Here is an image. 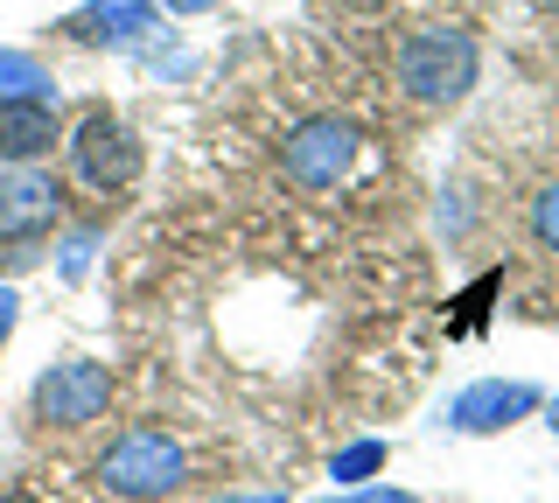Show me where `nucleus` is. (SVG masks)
I'll list each match as a JSON object with an SVG mask.
<instances>
[{
  "label": "nucleus",
  "instance_id": "nucleus-1",
  "mask_svg": "<svg viewBox=\"0 0 559 503\" xmlns=\"http://www.w3.org/2000/svg\"><path fill=\"white\" fill-rule=\"evenodd\" d=\"M98 490H112L119 503H162L189 482V447L168 427H127L98 447L92 462Z\"/></svg>",
  "mask_w": 559,
  "mask_h": 503
},
{
  "label": "nucleus",
  "instance_id": "nucleus-2",
  "mask_svg": "<svg viewBox=\"0 0 559 503\" xmlns=\"http://www.w3.org/2000/svg\"><path fill=\"white\" fill-rule=\"evenodd\" d=\"M392 71H399V92H406L413 106H462L483 77V49H476L468 28H413V36L399 43Z\"/></svg>",
  "mask_w": 559,
  "mask_h": 503
},
{
  "label": "nucleus",
  "instance_id": "nucleus-3",
  "mask_svg": "<svg viewBox=\"0 0 559 503\" xmlns=\"http://www.w3.org/2000/svg\"><path fill=\"white\" fill-rule=\"evenodd\" d=\"M63 154H70V176L84 189H98V196L133 189L140 168H147V147H140V133L119 112H84L78 127L63 133Z\"/></svg>",
  "mask_w": 559,
  "mask_h": 503
},
{
  "label": "nucleus",
  "instance_id": "nucleus-4",
  "mask_svg": "<svg viewBox=\"0 0 559 503\" xmlns=\"http://www.w3.org/2000/svg\"><path fill=\"white\" fill-rule=\"evenodd\" d=\"M357 127L336 112H314V119H294L287 133H280V176L294 189H308V196H322V189L349 182V168H357Z\"/></svg>",
  "mask_w": 559,
  "mask_h": 503
},
{
  "label": "nucleus",
  "instance_id": "nucleus-5",
  "mask_svg": "<svg viewBox=\"0 0 559 503\" xmlns=\"http://www.w3.org/2000/svg\"><path fill=\"white\" fill-rule=\"evenodd\" d=\"M112 392H119L112 363H98V357H63V363H49V371L35 378L28 412H35L43 427L78 433V427H92V420H105V412H112Z\"/></svg>",
  "mask_w": 559,
  "mask_h": 503
},
{
  "label": "nucleus",
  "instance_id": "nucleus-6",
  "mask_svg": "<svg viewBox=\"0 0 559 503\" xmlns=\"http://www.w3.org/2000/svg\"><path fill=\"white\" fill-rule=\"evenodd\" d=\"M63 224V182L43 161L0 168V245H43Z\"/></svg>",
  "mask_w": 559,
  "mask_h": 503
},
{
  "label": "nucleus",
  "instance_id": "nucleus-7",
  "mask_svg": "<svg viewBox=\"0 0 559 503\" xmlns=\"http://www.w3.org/2000/svg\"><path fill=\"white\" fill-rule=\"evenodd\" d=\"M538 406H546V392L532 378H476V385H462L448 398V427L454 433H503V427L532 420Z\"/></svg>",
  "mask_w": 559,
  "mask_h": 503
},
{
  "label": "nucleus",
  "instance_id": "nucleus-8",
  "mask_svg": "<svg viewBox=\"0 0 559 503\" xmlns=\"http://www.w3.org/2000/svg\"><path fill=\"white\" fill-rule=\"evenodd\" d=\"M63 28L84 49H140L147 36H162V0H84Z\"/></svg>",
  "mask_w": 559,
  "mask_h": 503
},
{
  "label": "nucleus",
  "instance_id": "nucleus-9",
  "mask_svg": "<svg viewBox=\"0 0 559 503\" xmlns=\"http://www.w3.org/2000/svg\"><path fill=\"white\" fill-rule=\"evenodd\" d=\"M63 141V98H0V168H22L57 154Z\"/></svg>",
  "mask_w": 559,
  "mask_h": 503
},
{
  "label": "nucleus",
  "instance_id": "nucleus-10",
  "mask_svg": "<svg viewBox=\"0 0 559 503\" xmlns=\"http://www.w3.org/2000/svg\"><path fill=\"white\" fill-rule=\"evenodd\" d=\"M0 98H63L43 57L28 49H0Z\"/></svg>",
  "mask_w": 559,
  "mask_h": 503
},
{
  "label": "nucleus",
  "instance_id": "nucleus-11",
  "mask_svg": "<svg viewBox=\"0 0 559 503\" xmlns=\"http://www.w3.org/2000/svg\"><path fill=\"white\" fill-rule=\"evenodd\" d=\"M384 462H392V447H384L378 433H364V441H349V447L329 455V482H336V490H357V482H371Z\"/></svg>",
  "mask_w": 559,
  "mask_h": 503
},
{
  "label": "nucleus",
  "instance_id": "nucleus-12",
  "mask_svg": "<svg viewBox=\"0 0 559 503\" xmlns=\"http://www.w3.org/2000/svg\"><path fill=\"white\" fill-rule=\"evenodd\" d=\"M524 224H532V245L559 259V182H546L532 196V217H524Z\"/></svg>",
  "mask_w": 559,
  "mask_h": 503
},
{
  "label": "nucleus",
  "instance_id": "nucleus-13",
  "mask_svg": "<svg viewBox=\"0 0 559 503\" xmlns=\"http://www.w3.org/2000/svg\"><path fill=\"white\" fill-rule=\"evenodd\" d=\"M92 252H98V231L84 224V231H70V238H63V259H57V273H63V280H84V273H92Z\"/></svg>",
  "mask_w": 559,
  "mask_h": 503
},
{
  "label": "nucleus",
  "instance_id": "nucleus-14",
  "mask_svg": "<svg viewBox=\"0 0 559 503\" xmlns=\"http://www.w3.org/2000/svg\"><path fill=\"white\" fill-rule=\"evenodd\" d=\"M329 503H419L413 490H392V482H357V490H343V496H329Z\"/></svg>",
  "mask_w": 559,
  "mask_h": 503
},
{
  "label": "nucleus",
  "instance_id": "nucleus-15",
  "mask_svg": "<svg viewBox=\"0 0 559 503\" xmlns=\"http://www.w3.org/2000/svg\"><path fill=\"white\" fill-rule=\"evenodd\" d=\"M14 322H22V294H14V287H0V350H8Z\"/></svg>",
  "mask_w": 559,
  "mask_h": 503
},
{
  "label": "nucleus",
  "instance_id": "nucleus-16",
  "mask_svg": "<svg viewBox=\"0 0 559 503\" xmlns=\"http://www.w3.org/2000/svg\"><path fill=\"white\" fill-rule=\"evenodd\" d=\"M217 0H162V14H210Z\"/></svg>",
  "mask_w": 559,
  "mask_h": 503
},
{
  "label": "nucleus",
  "instance_id": "nucleus-17",
  "mask_svg": "<svg viewBox=\"0 0 559 503\" xmlns=\"http://www.w3.org/2000/svg\"><path fill=\"white\" fill-rule=\"evenodd\" d=\"M224 503H287V496H273V490H252V496H224Z\"/></svg>",
  "mask_w": 559,
  "mask_h": 503
},
{
  "label": "nucleus",
  "instance_id": "nucleus-18",
  "mask_svg": "<svg viewBox=\"0 0 559 503\" xmlns=\"http://www.w3.org/2000/svg\"><path fill=\"white\" fill-rule=\"evenodd\" d=\"M546 427H552V433H559V398H552V420H546Z\"/></svg>",
  "mask_w": 559,
  "mask_h": 503
},
{
  "label": "nucleus",
  "instance_id": "nucleus-19",
  "mask_svg": "<svg viewBox=\"0 0 559 503\" xmlns=\"http://www.w3.org/2000/svg\"><path fill=\"white\" fill-rule=\"evenodd\" d=\"M0 503H35V496H0Z\"/></svg>",
  "mask_w": 559,
  "mask_h": 503
},
{
  "label": "nucleus",
  "instance_id": "nucleus-20",
  "mask_svg": "<svg viewBox=\"0 0 559 503\" xmlns=\"http://www.w3.org/2000/svg\"><path fill=\"white\" fill-rule=\"evenodd\" d=\"M546 8H552V14H559V0H546Z\"/></svg>",
  "mask_w": 559,
  "mask_h": 503
}]
</instances>
